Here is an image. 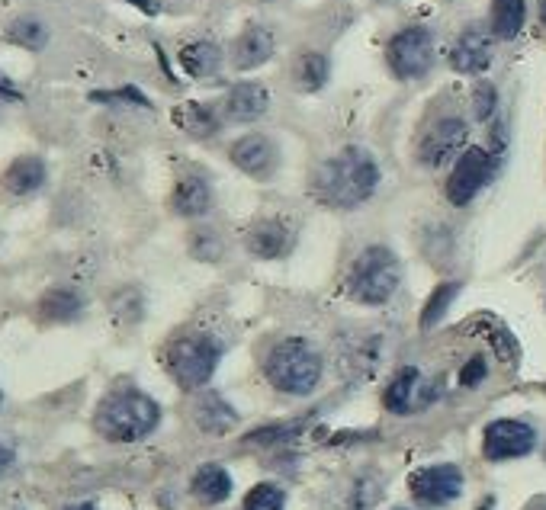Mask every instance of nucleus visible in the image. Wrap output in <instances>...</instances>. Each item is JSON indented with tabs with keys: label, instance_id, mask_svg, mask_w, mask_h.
<instances>
[{
	"label": "nucleus",
	"instance_id": "obj_25",
	"mask_svg": "<svg viewBox=\"0 0 546 510\" xmlns=\"http://www.w3.org/2000/svg\"><path fill=\"white\" fill-rule=\"evenodd\" d=\"M81 312H84V296L71 286H55L39 302V315L45 321H74Z\"/></svg>",
	"mask_w": 546,
	"mask_h": 510
},
{
	"label": "nucleus",
	"instance_id": "obj_4",
	"mask_svg": "<svg viewBox=\"0 0 546 510\" xmlns=\"http://www.w3.org/2000/svg\"><path fill=\"white\" fill-rule=\"evenodd\" d=\"M399 283H402V264L396 251L386 244H370L351 260L344 289L357 305L379 308L396 296Z\"/></svg>",
	"mask_w": 546,
	"mask_h": 510
},
{
	"label": "nucleus",
	"instance_id": "obj_30",
	"mask_svg": "<svg viewBox=\"0 0 546 510\" xmlns=\"http://www.w3.org/2000/svg\"><path fill=\"white\" fill-rule=\"evenodd\" d=\"M469 110H473L476 122H492L498 113V87L492 81H479L469 97Z\"/></svg>",
	"mask_w": 546,
	"mask_h": 510
},
{
	"label": "nucleus",
	"instance_id": "obj_34",
	"mask_svg": "<svg viewBox=\"0 0 546 510\" xmlns=\"http://www.w3.org/2000/svg\"><path fill=\"white\" fill-rule=\"evenodd\" d=\"M65 510H97L94 504H87V501H81V504H71V507H65Z\"/></svg>",
	"mask_w": 546,
	"mask_h": 510
},
{
	"label": "nucleus",
	"instance_id": "obj_36",
	"mask_svg": "<svg viewBox=\"0 0 546 510\" xmlns=\"http://www.w3.org/2000/svg\"><path fill=\"white\" fill-rule=\"evenodd\" d=\"M261 4H277V0H261Z\"/></svg>",
	"mask_w": 546,
	"mask_h": 510
},
{
	"label": "nucleus",
	"instance_id": "obj_20",
	"mask_svg": "<svg viewBox=\"0 0 546 510\" xmlns=\"http://www.w3.org/2000/svg\"><path fill=\"white\" fill-rule=\"evenodd\" d=\"M232 475L225 466H219V462H206V466H200L193 472V482H190V491L193 498L200 504H225L232 498Z\"/></svg>",
	"mask_w": 546,
	"mask_h": 510
},
{
	"label": "nucleus",
	"instance_id": "obj_2",
	"mask_svg": "<svg viewBox=\"0 0 546 510\" xmlns=\"http://www.w3.org/2000/svg\"><path fill=\"white\" fill-rule=\"evenodd\" d=\"M158 424H161L158 401L139 389L110 392L94 414L97 434L110 443H139L148 434H155Z\"/></svg>",
	"mask_w": 546,
	"mask_h": 510
},
{
	"label": "nucleus",
	"instance_id": "obj_18",
	"mask_svg": "<svg viewBox=\"0 0 546 510\" xmlns=\"http://www.w3.org/2000/svg\"><path fill=\"white\" fill-rule=\"evenodd\" d=\"M45 180H49V167H45V161L36 158V154H23V158L10 161L4 177H0V187H4L10 196L26 199V196H36L45 187Z\"/></svg>",
	"mask_w": 546,
	"mask_h": 510
},
{
	"label": "nucleus",
	"instance_id": "obj_10",
	"mask_svg": "<svg viewBox=\"0 0 546 510\" xmlns=\"http://www.w3.org/2000/svg\"><path fill=\"white\" fill-rule=\"evenodd\" d=\"M537 450V427L518 417H498L482 430V456L489 462L524 459Z\"/></svg>",
	"mask_w": 546,
	"mask_h": 510
},
{
	"label": "nucleus",
	"instance_id": "obj_24",
	"mask_svg": "<svg viewBox=\"0 0 546 510\" xmlns=\"http://www.w3.org/2000/svg\"><path fill=\"white\" fill-rule=\"evenodd\" d=\"M524 23H527V0H492L489 29L498 42L518 39Z\"/></svg>",
	"mask_w": 546,
	"mask_h": 510
},
{
	"label": "nucleus",
	"instance_id": "obj_19",
	"mask_svg": "<svg viewBox=\"0 0 546 510\" xmlns=\"http://www.w3.org/2000/svg\"><path fill=\"white\" fill-rule=\"evenodd\" d=\"M180 68H184L187 77H193V81H209V77H216L225 65V55L216 42L209 39H196L190 45H184L177 55Z\"/></svg>",
	"mask_w": 546,
	"mask_h": 510
},
{
	"label": "nucleus",
	"instance_id": "obj_23",
	"mask_svg": "<svg viewBox=\"0 0 546 510\" xmlns=\"http://www.w3.org/2000/svg\"><path fill=\"white\" fill-rule=\"evenodd\" d=\"M193 417H196V424H200V430H206V434H216V437L229 434V430L238 424V411L216 392H206L200 401H196Z\"/></svg>",
	"mask_w": 546,
	"mask_h": 510
},
{
	"label": "nucleus",
	"instance_id": "obj_31",
	"mask_svg": "<svg viewBox=\"0 0 546 510\" xmlns=\"http://www.w3.org/2000/svg\"><path fill=\"white\" fill-rule=\"evenodd\" d=\"M489 379V360L482 357V353H476V357H469L463 366H460V373H457V385L460 389H479V385Z\"/></svg>",
	"mask_w": 546,
	"mask_h": 510
},
{
	"label": "nucleus",
	"instance_id": "obj_16",
	"mask_svg": "<svg viewBox=\"0 0 546 510\" xmlns=\"http://www.w3.org/2000/svg\"><path fill=\"white\" fill-rule=\"evenodd\" d=\"M212 203H216V190H212L209 174L190 167L177 177L171 193V209L180 219H203V215L212 212Z\"/></svg>",
	"mask_w": 546,
	"mask_h": 510
},
{
	"label": "nucleus",
	"instance_id": "obj_29",
	"mask_svg": "<svg viewBox=\"0 0 546 510\" xmlns=\"http://www.w3.org/2000/svg\"><path fill=\"white\" fill-rule=\"evenodd\" d=\"M286 507V491L277 482H261L245 494L241 510H283Z\"/></svg>",
	"mask_w": 546,
	"mask_h": 510
},
{
	"label": "nucleus",
	"instance_id": "obj_3",
	"mask_svg": "<svg viewBox=\"0 0 546 510\" xmlns=\"http://www.w3.org/2000/svg\"><path fill=\"white\" fill-rule=\"evenodd\" d=\"M322 373H325L322 353L302 337L277 340L264 357V376L283 395L296 398L312 395L318 389V382H322Z\"/></svg>",
	"mask_w": 546,
	"mask_h": 510
},
{
	"label": "nucleus",
	"instance_id": "obj_13",
	"mask_svg": "<svg viewBox=\"0 0 546 510\" xmlns=\"http://www.w3.org/2000/svg\"><path fill=\"white\" fill-rule=\"evenodd\" d=\"M495 58V36L489 26L469 23L450 45V68L457 74H482L492 68Z\"/></svg>",
	"mask_w": 546,
	"mask_h": 510
},
{
	"label": "nucleus",
	"instance_id": "obj_6",
	"mask_svg": "<svg viewBox=\"0 0 546 510\" xmlns=\"http://www.w3.org/2000/svg\"><path fill=\"white\" fill-rule=\"evenodd\" d=\"M437 61V42L431 26H402L399 33H392L386 42V68L389 74L402 84H412L428 77Z\"/></svg>",
	"mask_w": 546,
	"mask_h": 510
},
{
	"label": "nucleus",
	"instance_id": "obj_14",
	"mask_svg": "<svg viewBox=\"0 0 546 510\" xmlns=\"http://www.w3.org/2000/svg\"><path fill=\"white\" fill-rule=\"evenodd\" d=\"M277 55V33L267 23H248L229 49V65L235 71H257Z\"/></svg>",
	"mask_w": 546,
	"mask_h": 510
},
{
	"label": "nucleus",
	"instance_id": "obj_37",
	"mask_svg": "<svg viewBox=\"0 0 546 510\" xmlns=\"http://www.w3.org/2000/svg\"><path fill=\"white\" fill-rule=\"evenodd\" d=\"M379 4H389V0H379Z\"/></svg>",
	"mask_w": 546,
	"mask_h": 510
},
{
	"label": "nucleus",
	"instance_id": "obj_27",
	"mask_svg": "<svg viewBox=\"0 0 546 510\" xmlns=\"http://www.w3.org/2000/svg\"><path fill=\"white\" fill-rule=\"evenodd\" d=\"M190 254L203 264H219L225 257V238L216 228H196L190 235Z\"/></svg>",
	"mask_w": 546,
	"mask_h": 510
},
{
	"label": "nucleus",
	"instance_id": "obj_26",
	"mask_svg": "<svg viewBox=\"0 0 546 510\" xmlns=\"http://www.w3.org/2000/svg\"><path fill=\"white\" fill-rule=\"evenodd\" d=\"M457 296H460V283H441V286H437L431 292V299L424 302V308H421V328L424 331L434 328V324L447 315V308L453 305V299H457Z\"/></svg>",
	"mask_w": 546,
	"mask_h": 510
},
{
	"label": "nucleus",
	"instance_id": "obj_7",
	"mask_svg": "<svg viewBox=\"0 0 546 510\" xmlns=\"http://www.w3.org/2000/svg\"><path fill=\"white\" fill-rule=\"evenodd\" d=\"M498 158L482 145H469L457 161H453L447 183H444V196L450 206H469L473 199L489 187V180L495 177Z\"/></svg>",
	"mask_w": 546,
	"mask_h": 510
},
{
	"label": "nucleus",
	"instance_id": "obj_38",
	"mask_svg": "<svg viewBox=\"0 0 546 510\" xmlns=\"http://www.w3.org/2000/svg\"><path fill=\"white\" fill-rule=\"evenodd\" d=\"M396 510H408V507H396Z\"/></svg>",
	"mask_w": 546,
	"mask_h": 510
},
{
	"label": "nucleus",
	"instance_id": "obj_9",
	"mask_svg": "<svg viewBox=\"0 0 546 510\" xmlns=\"http://www.w3.org/2000/svg\"><path fill=\"white\" fill-rule=\"evenodd\" d=\"M441 398V382H431L424 379L421 366H399L396 373H392L389 385L383 389V408L389 414H399V417H408V414H418L428 405Z\"/></svg>",
	"mask_w": 546,
	"mask_h": 510
},
{
	"label": "nucleus",
	"instance_id": "obj_32",
	"mask_svg": "<svg viewBox=\"0 0 546 510\" xmlns=\"http://www.w3.org/2000/svg\"><path fill=\"white\" fill-rule=\"evenodd\" d=\"M90 100H100V103H135V106H145V110H151V100L142 94L139 87H123V90H110V94H94Z\"/></svg>",
	"mask_w": 546,
	"mask_h": 510
},
{
	"label": "nucleus",
	"instance_id": "obj_22",
	"mask_svg": "<svg viewBox=\"0 0 546 510\" xmlns=\"http://www.w3.org/2000/svg\"><path fill=\"white\" fill-rule=\"evenodd\" d=\"M222 119L225 116H219L209 103H196V100L180 103L174 110V126L180 132H187L190 138H212L222 129Z\"/></svg>",
	"mask_w": 546,
	"mask_h": 510
},
{
	"label": "nucleus",
	"instance_id": "obj_12",
	"mask_svg": "<svg viewBox=\"0 0 546 510\" xmlns=\"http://www.w3.org/2000/svg\"><path fill=\"white\" fill-rule=\"evenodd\" d=\"M229 161L241 174H248L254 180H270L280 167V148L270 135L248 132V135H238L229 145Z\"/></svg>",
	"mask_w": 546,
	"mask_h": 510
},
{
	"label": "nucleus",
	"instance_id": "obj_11",
	"mask_svg": "<svg viewBox=\"0 0 546 510\" xmlns=\"http://www.w3.org/2000/svg\"><path fill=\"white\" fill-rule=\"evenodd\" d=\"M463 488L466 478L453 462H437V466H424L408 475V491L421 507H447L460 498Z\"/></svg>",
	"mask_w": 546,
	"mask_h": 510
},
{
	"label": "nucleus",
	"instance_id": "obj_21",
	"mask_svg": "<svg viewBox=\"0 0 546 510\" xmlns=\"http://www.w3.org/2000/svg\"><path fill=\"white\" fill-rule=\"evenodd\" d=\"M293 81L302 94H318V90H325L331 81V58L318 49L299 52L293 61Z\"/></svg>",
	"mask_w": 546,
	"mask_h": 510
},
{
	"label": "nucleus",
	"instance_id": "obj_33",
	"mask_svg": "<svg viewBox=\"0 0 546 510\" xmlns=\"http://www.w3.org/2000/svg\"><path fill=\"white\" fill-rule=\"evenodd\" d=\"M10 466H13V450H10L4 440H0V475H4Z\"/></svg>",
	"mask_w": 546,
	"mask_h": 510
},
{
	"label": "nucleus",
	"instance_id": "obj_1",
	"mask_svg": "<svg viewBox=\"0 0 546 510\" xmlns=\"http://www.w3.org/2000/svg\"><path fill=\"white\" fill-rule=\"evenodd\" d=\"M383 183V167L370 148L351 145L338 151L335 158H325L312 170L309 193L315 203L338 212H354L367 206Z\"/></svg>",
	"mask_w": 546,
	"mask_h": 510
},
{
	"label": "nucleus",
	"instance_id": "obj_35",
	"mask_svg": "<svg viewBox=\"0 0 546 510\" xmlns=\"http://www.w3.org/2000/svg\"><path fill=\"white\" fill-rule=\"evenodd\" d=\"M527 510H546V501H534Z\"/></svg>",
	"mask_w": 546,
	"mask_h": 510
},
{
	"label": "nucleus",
	"instance_id": "obj_15",
	"mask_svg": "<svg viewBox=\"0 0 546 510\" xmlns=\"http://www.w3.org/2000/svg\"><path fill=\"white\" fill-rule=\"evenodd\" d=\"M270 87L261 81H238L229 87L222 103V116L225 122H238V126H251V122H261L270 113Z\"/></svg>",
	"mask_w": 546,
	"mask_h": 510
},
{
	"label": "nucleus",
	"instance_id": "obj_17",
	"mask_svg": "<svg viewBox=\"0 0 546 510\" xmlns=\"http://www.w3.org/2000/svg\"><path fill=\"white\" fill-rule=\"evenodd\" d=\"M245 247L254 260H283L296 247V231L280 219H257L245 231Z\"/></svg>",
	"mask_w": 546,
	"mask_h": 510
},
{
	"label": "nucleus",
	"instance_id": "obj_28",
	"mask_svg": "<svg viewBox=\"0 0 546 510\" xmlns=\"http://www.w3.org/2000/svg\"><path fill=\"white\" fill-rule=\"evenodd\" d=\"M7 36H10V42L23 45V49L39 52V49H45V42H49V29H45V23H39L36 17H20L17 23H10Z\"/></svg>",
	"mask_w": 546,
	"mask_h": 510
},
{
	"label": "nucleus",
	"instance_id": "obj_8",
	"mask_svg": "<svg viewBox=\"0 0 546 510\" xmlns=\"http://www.w3.org/2000/svg\"><path fill=\"white\" fill-rule=\"evenodd\" d=\"M469 148V122L463 116H441L434 119L418 138V164L424 167H447Z\"/></svg>",
	"mask_w": 546,
	"mask_h": 510
},
{
	"label": "nucleus",
	"instance_id": "obj_5",
	"mask_svg": "<svg viewBox=\"0 0 546 510\" xmlns=\"http://www.w3.org/2000/svg\"><path fill=\"white\" fill-rule=\"evenodd\" d=\"M225 344L209 331H190L171 340L168 353H164V366H168L171 379L184 392H196L209 385L222 363Z\"/></svg>",
	"mask_w": 546,
	"mask_h": 510
}]
</instances>
